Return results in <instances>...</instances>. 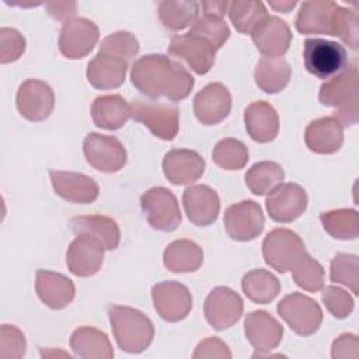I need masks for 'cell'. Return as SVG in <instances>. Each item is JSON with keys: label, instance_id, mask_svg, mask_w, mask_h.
Wrapping results in <instances>:
<instances>
[{"label": "cell", "instance_id": "12", "mask_svg": "<svg viewBox=\"0 0 359 359\" xmlns=\"http://www.w3.org/2000/svg\"><path fill=\"white\" fill-rule=\"evenodd\" d=\"M15 104L21 116L31 122H39L52 114L55 94L48 83L38 79H28L20 84Z\"/></svg>", "mask_w": 359, "mask_h": 359}, {"label": "cell", "instance_id": "40", "mask_svg": "<svg viewBox=\"0 0 359 359\" xmlns=\"http://www.w3.org/2000/svg\"><path fill=\"white\" fill-rule=\"evenodd\" d=\"M292 276L299 287L311 293L320 292L324 286V269L321 264L307 252L292 268Z\"/></svg>", "mask_w": 359, "mask_h": 359}, {"label": "cell", "instance_id": "27", "mask_svg": "<svg viewBox=\"0 0 359 359\" xmlns=\"http://www.w3.org/2000/svg\"><path fill=\"white\" fill-rule=\"evenodd\" d=\"M247 133L254 142L269 143L279 132V118L275 108L266 101H255L244 111Z\"/></svg>", "mask_w": 359, "mask_h": 359}, {"label": "cell", "instance_id": "50", "mask_svg": "<svg viewBox=\"0 0 359 359\" xmlns=\"http://www.w3.org/2000/svg\"><path fill=\"white\" fill-rule=\"evenodd\" d=\"M46 7L49 14L59 21H63L76 13V3L70 1H52L46 3Z\"/></svg>", "mask_w": 359, "mask_h": 359}, {"label": "cell", "instance_id": "9", "mask_svg": "<svg viewBox=\"0 0 359 359\" xmlns=\"http://www.w3.org/2000/svg\"><path fill=\"white\" fill-rule=\"evenodd\" d=\"M86 161L101 172H116L126 163V150L115 136L88 133L83 142Z\"/></svg>", "mask_w": 359, "mask_h": 359}, {"label": "cell", "instance_id": "25", "mask_svg": "<svg viewBox=\"0 0 359 359\" xmlns=\"http://www.w3.org/2000/svg\"><path fill=\"white\" fill-rule=\"evenodd\" d=\"M128 70V62L122 57L101 53L88 62L87 80L97 90H112L123 84Z\"/></svg>", "mask_w": 359, "mask_h": 359}, {"label": "cell", "instance_id": "16", "mask_svg": "<svg viewBox=\"0 0 359 359\" xmlns=\"http://www.w3.org/2000/svg\"><path fill=\"white\" fill-rule=\"evenodd\" d=\"M151 297L157 314L168 323L184 320L192 309V296L188 287L180 282L156 283Z\"/></svg>", "mask_w": 359, "mask_h": 359}, {"label": "cell", "instance_id": "31", "mask_svg": "<svg viewBox=\"0 0 359 359\" xmlns=\"http://www.w3.org/2000/svg\"><path fill=\"white\" fill-rule=\"evenodd\" d=\"M70 348L76 356L83 359H111L112 345L105 332L94 327H80L70 337Z\"/></svg>", "mask_w": 359, "mask_h": 359}, {"label": "cell", "instance_id": "41", "mask_svg": "<svg viewBox=\"0 0 359 359\" xmlns=\"http://www.w3.org/2000/svg\"><path fill=\"white\" fill-rule=\"evenodd\" d=\"M331 282L341 283L351 289L353 294L359 292V259L355 254H337L331 261Z\"/></svg>", "mask_w": 359, "mask_h": 359}, {"label": "cell", "instance_id": "38", "mask_svg": "<svg viewBox=\"0 0 359 359\" xmlns=\"http://www.w3.org/2000/svg\"><path fill=\"white\" fill-rule=\"evenodd\" d=\"M227 13L234 28L241 34H251L255 27L268 15L264 3L252 0L231 1Z\"/></svg>", "mask_w": 359, "mask_h": 359}, {"label": "cell", "instance_id": "26", "mask_svg": "<svg viewBox=\"0 0 359 359\" xmlns=\"http://www.w3.org/2000/svg\"><path fill=\"white\" fill-rule=\"evenodd\" d=\"M35 290L41 302L53 310L69 306L76 294L74 285L67 276L43 269L36 271Z\"/></svg>", "mask_w": 359, "mask_h": 359}, {"label": "cell", "instance_id": "20", "mask_svg": "<svg viewBox=\"0 0 359 359\" xmlns=\"http://www.w3.org/2000/svg\"><path fill=\"white\" fill-rule=\"evenodd\" d=\"M252 42L264 57H280L290 45L292 32L289 25L275 15H266L251 32Z\"/></svg>", "mask_w": 359, "mask_h": 359}, {"label": "cell", "instance_id": "49", "mask_svg": "<svg viewBox=\"0 0 359 359\" xmlns=\"http://www.w3.org/2000/svg\"><path fill=\"white\" fill-rule=\"evenodd\" d=\"M331 356L334 359H358L359 358V342L355 334L339 335L331 346Z\"/></svg>", "mask_w": 359, "mask_h": 359}, {"label": "cell", "instance_id": "52", "mask_svg": "<svg viewBox=\"0 0 359 359\" xmlns=\"http://www.w3.org/2000/svg\"><path fill=\"white\" fill-rule=\"evenodd\" d=\"M268 4L280 13H289L293 7H296V1H268Z\"/></svg>", "mask_w": 359, "mask_h": 359}, {"label": "cell", "instance_id": "33", "mask_svg": "<svg viewBox=\"0 0 359 359\" xmlns=\"http://www.w3.org/2000/svg\"><path fill=\"white\" fill-rule=\"evenodd\" d=\"M290 74V66L282 57H261L254 70L257 86L268 94L282 91L287 86Z\"/></svg>", "mask_w": 359, "mask_h": 359}, {"label": "cell", "instance_id": "47", "mask_svg": "<svg viewBox=\"0 0 359 359\" xmlns=\"http://www.w3.org/2000/svg\"><path fill=\"white\" fill-rule=\"evenodd\" d=\"M25 50L24 36L14 28H0V62L10 63L20 59Z\"/></svg>", "mask_w": 359, "mask_h": 359}, {"label": "cell", "instance_id": "51", "mask_svg": "<svg viewBox=\"0 0 359 359\" xmlns=\"http://www.w3.org/2000/svg\"><path fill=\"white\" fill-rule=\"evenodd\" d=\"M229 1H202L201 7L203 8V14H210V15H217L223 17L229 11Z\"/></svg>", "mask_w": 359, "mask_h": 359}, {"label": "cell", "instance_id": "8", "mask_svg": "<svg viewBox=\"0 0 359 359\" xmlns=\"http://www.w3.org/2000/svg\"><path fill=\"white\" fill-rule=\"evenodd\" d=\"M149 224L158 231H174L181 223V210L175 195L164 187H153L140 198Z\"/></svg>", "mask_w": 359, "mask_h": 359}, {"label": "cell", "instance_id": "30", "mask_svg": "<svg viewBox=\"0 0 359 359\" xmlns=\"http://www.w3.org/2000/svg\"><path fill=\"white\" fill-rule=\"evenodd\" d=\"M70 229L74 234H90L98 238L105 250H115L121 241V231L116 222L102 215H84L70 219Z\"/></svg>", "mask_w": 359, "mask_h": 359}, {"label": "cell", "instance_id": "21", "mask_svg": "<svg viewBox=\"0 0 359 359\" xmlns=\"http://www.w3.org/2000/svg\"><path fill=\"white\" fill-rule=\"evenodd\" d=\"M182 205L188 219L195 226L215 223L220 212L219 195L208 185L188 187L182 195Z\"/></svg>", "mask_w": 359, "mask_h": 359}, {"label": "cell", "instance_id": "28", "mask_svg": "<svg viewBox=\"0 0 359 359\" xmlns=\"http://www.w3.org/2000/svg\"><path fill=\"white\" fill-rule=\"evenodd\" d=\"M342 125L332 116L318 118L310 122L304 132L307 147L318 154H331L341 149L344 142Z\"/></svg>", "mask_w": 359, "mask_h": 359}, {"label": "cell", "instance_id": "35", "mask_svg": "<svg viewBox=\"0 0 359 359\" xmlns=\"http://www.w3.org/2000/svg\"><path fill=\"white\" fill-rule=\"evenodd\" d=\"M201 3L185 0H164L158 4V17L163 25L172 31L184 29L198 20Z\"/></svg>", "mask_w": 359, "mask_h": 359}, {"label": "cell", "instance_id": "44", "mask_svg": "<svg viewBox=\"0 0 359 359\" xmlns=\"http://www.w3.org/2000/svg\"><path fill=\"white\" fill-rule=\"evenodd\" d=\"M98 52L114 55L129 62L139 52V42L133 34L128 31H116L101 41Z\"/></svg>", "mask_w": 359, "mask_h": 359}, {"label": "cell", "instance_id": "24", "mask_svg": "<svg viewBox=\"0 0 359 359\" xmlns=\"http://www.w3.org/2000/svg\"><path fill=\"white\" fill-rule=\"evenodd\" d=\"M334 1H304L296 17V29L300 34H325L334 32L335 14L338 10Z\"/></svg>", "mask_w": 359, "mask_h": 359}, {"label": "cell", "instance_id": "10", "mask_svg": "<svg viewBox=\"0 0 359 359\" xmlns=\"http://www.w3.org/2000/svg\"><path fill=\"white\" fill-rule=\"evenodd\" d=\"M217 49L203 36L188 31L184 35H174L168 45V53L182 59L196 74H206L213 63Z\"/></svg>", "mask_w": 359, "mask_h": 359}, {"label": "cell", "instance_id": "19", "mask_svg": "<svg viewBox=\"0 0 359 359\" xmlns=\"http://www.w3.org/2000/svg\"><path fill=\"white\" fill-rule=\"evenodd\" d=\"M231 109V95L222 83L205 86L194 98V112L203 125H216L222 122Z\"/></svg>", "mask_w": 359, "mask_h": 359}, {"label": "cell", "instance_id": "5", "mask_svg": "<svg viewBox=\"0 0 359 359\" xmlns=\"http://www.w3.org/2000/svg\"><path fill=\"white\" fill-rule=\"evenodd\" d=\"M130 116L149 128L156 137L163 140H172L180 130L178 108L170 104L135 100L130 102Z\"/></svg>", "mask_w": 359, "mask_h": 359}, {"label": "cell", "instance_id": "23", "mask_svg": "<svg viewBox=\"0 0 359 359\" xmlns=\"http://www.w3.org/2000/svg\"><path fill=\"white\" fill-rule=\"evenodd\" d=\"M55 192L67 202L91 203L98 198V184L88 175L72 171H49Z\"/></svg>", "mask_w": 359, "mask_h": 359}, {"label": "cell", "instance_id": "32", "mask_svg": "<svg viewBox=\"0 0 359 359\" xmlns=\"http://www.w3.org/2000/svg\"><path fill=\"white\" fill-rule=\"evenodd\" d=\"M163 262L174 273L195 272L203 262V251L195 241L175 240L164 250Z\"/></svg>", "mask_w": 359, "mask_h": 359}, {"label": "cell", "instance_id": "22", "mask_svg": "<svg viewBox=\"0 0 359 359\" xmlns=\"http://www.w3.org/2000/svg\"><path fill=\"white\" fill-rule=\"evenodd\" d=\"M205 171V160L199 153L189 149H172L163 160V172L174 185L195 182Z\"/></svg>", "mask_w": 359, "mask_h": 359}, {"label": "cell", "instance_id": "15", "mask_svg": "<svg viewBox=\"0 0 359 359\" xmlns=\"http://www.w3.org/2000/svg\"><path fill=\"white\" fill-rule=\"evenodd\" d=\"M66 252L69 271L80 278L95 275L104 262V244L90 234H76Z\"/></svg>", "mask_w": 359, "mask_h": 359}, {"label": "cell", "instance_id": "1", "mask_svg": "<svg viewBox=\"0 0 359 359\" xmlns=\"http://www.w3.org/2000/svg\"><path fill=\"white\" fill-rule=\"evenodd\" d=\"M132 84L150 98L170 101L187 98L194 87V77L177 60L165 55H146L137 59L130 72Z\"/></svg>", "mask_w": 359, "mask_h": 359}, {"label": "cell", "instance_id": "36", "mask_svg": "<svg viewBox=\"0 0 359 359\" xmlns=\"http://www.w3.org/2000/svg\"><path fill=\"white\" fill-rule=\"evenodd\" d=\"M285 172L275 161H258L245 174V185L258 196L269 194L273 188L282 184Z\"/></svg>", "mask_w": 359, "mask_h": 359}, {"label": "cell", "instance_id": "43", "mask_svg": "<svg viewBox=\"0 0 359 359\" xmlns=\"http://www.w3.org/2000/svg\"><path fill=\"white\" fill-rule=\"evenodd\" d=\"M332 36H338L351 49H358L359 46V17L358 11L338 6L334 22Z\"/></svg>", "mask_w": 359, "mask_h": 359}, {"label": "cell", "instance_id": "34", "mask_svg": "<svg viewBox=\"0 0 359 359\" xmlns=\"http://www.w3.org/2000/svg\"><path fill=\"white\" fill-rule=\"evenodd\" d=\"M241 287L244 294L254 303L266 304L280 292V282L265 269H254L243 276Z\"/></svg>", "mask_w": 359, "mask_h": 359}, {"label": "cell", "instance_id": "46", "mask_svg": "<svg viewBox=\"0 0 359 359\" xmlns=\"http://www.w3.org/2000/svg\"><path fill=\"white\" fill-rule=\"evenodd\" d=\"M321 299L327 307V310L335 318H345L353 311V299L352 296L337 286H327L323 290Z\"/></svg>", "mask_w": 359, "mask_h": 359}, {"label": "cell", "instance_id": "29", "mask_svg": "<svg viewBox=\"0 0 359 359\" xmlns=\"http://www.w3.org/2000/svg\"><path fill=\"white\" fill-rule=\"evenodd\" d=\"M91 118L95 126L116 130L130 118V104L119 94L100 95L93 101Z\"/></svg>", "mask_w": 359, "mask_h": 359}, {"label": "cell", "instance_id": "7", "mask_svg": "<svg viewBox=\"0 0 359 359\" xmlns=\"http://www.w3.org/2000/svg\"><path fill=\"white\" fill-rule=\"evenodd\" d=\"M276 310L290 330L302 337L314 334L323 321V310L318 303L299 292L285 296Z\"/></svg>", "mask_w": 359, "mask_h": 359}, {"label": "cell", "instance_id": "17", "mask_svg": "<svg viewBox=\"0 0 359 359\" xmlns=\"http://www.w3.org/2000/svg\"><path fill=\"white\" fill-rule=\"evenodd\" d=\"M307 208L304 188L294 182L279 184L266 198L269 217L278 223H290L300 217Z\"/></svg>", "mask_w": 359, "mask_h": 359}, {"label": "cell", "instance_id": "18", "mask_svg": "<svg viewBox=\"0 0 359 359\" xmlns=\"http://www.w3.org/2000/svg\"><path fill=\"white\" fill-rule=\"evenodd\" d=\"M244 332L245 338L255 349L252 358H257L264 356L280 344L283 327L269 313L255 310L247 314L244 321Z\"/></svg>", "mask_w": 359, "mask_h": 359}, {"label": "cell", "instance_id": "45", "mask_svg": "<svg viewBox=\"0 0 359 359\" xmlns=\"http://www.w3.org/2000/svg\"><path fill=\"white\" fill-rule=\"evenodd\" d=\"M25 337L14 325L3 324L0 328V358L18 359L25 355Z\"/></svg>", "mask_w": 359, "mask_h": 359}, {"label": "cell", "instance_id": "3", "mask_svg": "<svg viewBox=\"0 0 359 359\" xmlns=\"http://www.w3.org/2000/svg\"><path fill=\"white\" fill-rule=\"evenodd\" d=\"M107 311L115 341L122 351L140 353L150 346L154 327L146 314L137 309L118 304L108 306Z\"/></svg>", "mask_w": 359, "mask_h": 359}, {"label": "cell", "instance_id": "4", "mask_svg": "<svg viewBox=\"0 0 359 359\" xmlns=\"http://www.w3.org/2000/svg\"><path fill=\"white\" fill-rule=\"evenodd\" d=\"M303 60L309 73L318 79H331L348 65L345 48L334 41L309 38L303 46Z\"/></svg>", "mask_w": 359, "mask_h": 359}, {"label": "cell", "instance_id": "11", "mask_svg": "<svg viewBox=\"0 0 359 359\" xmlns=\"http://www.w3.org/2000/svg\"><path fill=\"white\" fill-rule=\"evenodd\" d=\"M265 224L261 206L254 201H241L230 205L224 212V229L236 241H250L258 237Z\"/></svg>", "mask_w": 359, "mask_h": 359}, {"label": "cell", "instance_id": "2", "mask_svg": "<svg viewBox=\"0 0 359 359\" xmlns=\"http://www.w3.org/2000/svg\"><path fill=\"white\" fill-rule=\"evenodd\" d=\"M318 100L325 107H334V116L344 126H353L359 121V76L355 60L320 87Z\"/></svg>", "mask_w": 359, "mask_h": 359}, {"label": "cell", "instance_id": "14", "mask_svg": "<svg viewBox=\"0 0 359 359\" xmlns=\"http://www.w3.org/2000/svg\"><path fill=\"white\" fill-rule=\"evenodd\" d=\"M100 32L98 27L87 18L65 21L59 34V50L67 59H81L95 46Z\"/></svg>", "mask_w": 359, "mask_h": 359}, {"label": "cell", "instance_id": "6", "mask_svg": "<svg viewBox=\"0 0 359 359\" xmlns=\"http://www.w3.org/2000/svg\"><path fill=\"white\" fill-rule=\"evenodd\" d=\"M306 252L302 238L289 229H275L262 241L265 262L280 273L292 271Z\"/></svg>", "mask_w": 359, "mask_h": 359}, {"label": "cell", "instance_id": "48", "mask_svg": "<svg viewBox=\"0 0 359 359\" xmlns=\"http://www.w3.org/2000/svg\"><path fill=\"white\" fill-rule=\"evenodd\" d=\"M192 358L194 359H230L231 352L222 339L210 337L198 344Z\"/></svg>", "mask_w": 359, "mask_h": 359}, {"label": "cell", "instance_id": "42", "mask_svg": "<svg viewBox=\"0 0 359 359\" xmlns=\"http://www.w3.org/2000/svg\"><path fill=\"white\" fill-rule=\"evenodd\" d=\"M189 31L208 39L210 43L216 46L217 50L224 45V42L230 36V29L222 17L210 14H202V17H198V20L194 22Z\"/></svg>", "mask_w": 359, "mask_h": 359}, {"label": "cell", "instance_id": "39", "mask_svg": "<svg viewBox=\"0 0 359 359\" xmlns=\"http://www.w3.org/2000/svg\"><path fill=\"white\" fill-rule=\"evenodd\" d=\"M212 158L216 165L224 170H240L248 161V149L247 146L233 137L222 139L216 143Z\"/></svg>", "mask_w": 359, "mask_h": 359}, {"label": "cell", "instance_id": "13", "mask_svg": "<svg viewBox=\"0 0 359 359\" xmlns=\"http://www.w3.org/2000/svg\"><path fill=\"white\" fill-rule=\"evenodd\" d=\"M206 321L217 331L234 325L243 314V300L233 289L227 286L215 287L203 304Z\"/></svg>", "mask_w": 359, "mask_h": 359}, {"label": "cell", "instance_id": "37", "mask_svg": "<svg viewBox=\"0 0 359 359\" xmlns=\"http://www.w3.org/2000/svg\"><path fill=\"white\" fill-rule=\"evenodd\" d=\"M324 230L338 240H353L359 236V217L355 209H337L320 215Z\"/></svg>", "mask_w": 359, "mask_h": 359}]
</instances>
